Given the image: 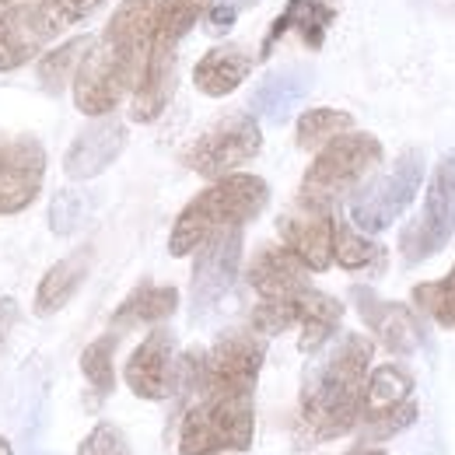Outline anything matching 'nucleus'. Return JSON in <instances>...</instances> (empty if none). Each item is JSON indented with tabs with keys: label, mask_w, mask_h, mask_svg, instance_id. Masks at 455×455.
<instances>
[{
	"label": "nucleus",
	"mask_w": 455,
	"mask_h": 455,
	"mask_svg": "<svg viewBox=\"0 0 455 455\" xmlns=\"http://www.w3.org/2000/svg\"><path fill=\"white\" fill-rule=\"evenodd\" d=\"M169 0H123L106 21L102 39L92 43L77 74H74V106L77 113L109 116L133 95L148 74V60L155 53Z\"/></svg>",
	"instance_id": "obj_1"
},
{
	"label": "nucleus",
	"mask_w": 455,
	"mask_h": 455,
	"mask_svg": "<svg viewBox=\"0 0 455 455\" xmlns=\"http://www.w3.org/2000/svg\"><path fill=\"white\" fill-rule=\"evenodd\" d=\"M371 340L347 333L330 347L301 382V420L312 438H340L361 420L364 379L371 371Z\"/></svg>",
	"instance_id": "obj_2"
},
{
	"label": "nucleus",
	"mask_w": 455,
	"mask_h": 455,
	"mask_svg": "<svg viewBox=\"0 0 455 455\" xmlns=\"http://www.w3.org/2000/svg\"><path fill=\"white\" fill-rule=\"evenodd\" d=\"M270 204V186L259 175H245V172H231L214 179L204 193H196L182 214L175 218L169 235V252L189 256L196 252L214 231H225L235 225H249L252 218L263 214V207Z\"/></svg>",
	"instance_id": "obj_3"
},
{
	"label": "nucleus",
	"mask_w": 455,
	"mask_h": 455,
	"mask_svg": "<svg viewBox=\"0 0 455 455\" xmlns=\"http://www.w3.org/2000/svg\"><path fill=\"white\" fill-rule=\"evenodd\" d=\"M256 435L252 393H196V403L182 417L179 452L182 455H218L249 452Z\"/></svg>",
	"instance_id": "obj_4"
},
{
	"label": "nucleus",
	"mask_w": 455,
	"mask_h": 455,
	"mask_svg": "<svg viewBox=\"0 0 455 455\" xmlns=\"http://www.w3.org/2000/svg\"><path fill=\"white\" fill-rule=\"evenodd\" d=\"M267 357V343L256 330H231L207 354H189L179 364V389L193 393H252L259 368Z\"/></svg>",
	"instance_id": "obj_5"
},
{
	"label": "nucleus",
	"mask_w": 455,
	"mask_h": 455,
	"mask_svg": "<svg viewBox=\"0 0 455 455\" xmlns=\"http://www.w3.org/2000/svg\"><path fill=\"white\" fill-rule=\"evenodd\" d=\"M382 162V144L371 133L361 130H347L340 137H333L326 148H319L315 162L308 165L301 179V196L305 204L315 207H330L350 189H357L371 172Z\"/></svg>",
	"instance_id": "obj_6"
},
{
	"label": "nucleus",
	"mask_w": 455,
	"mask_h": 455,
	"mask_svg": "<svg viewBox=\"0 0 455 455\" xmlns=\"http://www.w3.org/2000/svg\"><path fill=\"white\" fill-rule=\"evenodd\" d=\"M263 151V130L252 113H231L221 116L214 126H207L189 151L182 155L186 169H193L204 179H221L231 175L238 165L252 162Z\"/></svg>",
	"instance_id": "obj_7"
},
{
	"label": "nucleus",
	"mask_w": 455,
	"mask_h": 455,
	"mask_svg": "<svg viewBox=\"0 0 455 455\" xmlns=\"http://www.w3.org/2000/svg\"><path fill=\"white\" fill-rule=\"evenodd\" d=\"M420 182H424V155L420 151H403L393 169L354 196V204H350L354 228L364 231V235L386 231L413 204Z\"/></svg>",
	"instance_id": "obj_8"
},
{
	"label": "nucleus",
	"mask_w": 455,
	"mask_h": 455,
	"mask_svg": "<svg viewBox=\"0 0 455 455\" xmlns=\"http://www.w3.org/2000/svg\"><path fill=\"white\" fill-rule=\"evenodd\" d=\"M455 235V151L442 155V162L431 172L427 196H424V214L403 231L399 249L406 263H424L438 249L449 245Z\"/></svg>",
	"instance_id": "obj_9"
},
{
	"label": "nucleus",
	"mask_w": 455,
	"mask_h": 455,
	"mask_svg": "<svg viewBox=\"0 0 455 455\" xmlns=\"http://www.w3.org/2000/svg\"><path fill=\"white\" fill-rule=\"evenodd\" d=\"M67 25L50 7V0H25L0 7V74L25 67L39 57V50L57 39Z\"/></svg>",
	"instance_id": "obj_10"
},
{
	"label": "nucleus",
	"mask_w": 455,
	"mask_h": 455,
	"mask_svg": "<svg viewBox=\"0 0 455 455\" xmlns=\"http://www.w3.org/2000/svg\"><path fill=\"white\" fill-rule=\"evenodd\" d=\"M238 263H242V225L214 231V235L196 249L193 284H189L193 315L211 312L228 291H231L235 277H238Z\"/></svg>",
	"instance_id": "obj_11"
},
{
	"label": "nucleus",
	"mask_w": 455,
	"mask_h": 455,
	"mask_svg": "<svg viewBox=\"0 0 455 455\" xmlns=\"http://www.w3.org/2000/svg\"><path fill=\"white\" fill-rule=\"evenodd\" d=\"M46 175V151L36 137H0V214H21L36 204Z\"/></svg>",
	"instance_id": "obj_12"
},
{
	"label": "nucleus",
	"mask_w": 455,
	"mask_h": 455,
	"mask_svg": "<svg viewBox=\"0 0 455 455\" xmlns=\"http://www.w3.org/2000/svg\"><path fill=\"white\" fill-rule=\"evenodd\" d=\"M179 354H175V337L169 330H151L137 350L130 354L123 379L130 393L140 399H169L179 389Z\"/></svg>",
	"instance_id": "obj_13"
},
{
	"label": "nucleus",
	"mask_w": 455,
	"mask_h": 455,
	"mask_svg": "<svg viewBox=\"0 0 455 455\" xmlns=\"http://www.w3.org/2000/svg\"><path fill=\"white\" fill-rule=\"evenodd\" d=\"M277 231L284 238V245L308 267V274H323L333 263V238H337V221L330 214V207H315L298 200L294 211H284Z\"/></svg>",
	"instance_id": "obj_14"
},
{
	"label": "nucleus",
	"mask_w": 455,
	"mask_h": 455,
	"mask_svg": "<svg viewBox=\"0 0 455 455\" xmlns=\"http://www.w3.org/2000/svg\"><path fill=\"white\" fill-rule=\"evenodd\" d=\"M123 148H126V126L119 119L102 116V119H95L92 126H84L74 137V144L63 155V172L74 182L95 179V175H102L123 155Z\"/></svg>",
	"instance_id": "obj_15"
},
{
	"label": "nucleus",
	"mask_w": 455,
	"mask_h": 455,
	"mask_svg": "<svg viewBox=\"0 0 455 455\" xmlns=\"http://www.w3.org/2000/svg\"><path fill=\"white\" fill-rule=\"evenodd\" d=\"M361 319L368 323V330L379 337V343H386V350L393 354H413L420 347V326L417 315L399 305V301H382L371 287H354L350 291Z\"/></svg>",
	"instance_id": "obj_16"
},
{
	"label": "nucleus",
	"mask_w": 455,
	"mask_h": 455,
	"mask_svg": "<svg viewBox=\"0 0 455 455\" xmlns=\"http://www.w3.org/2000/svg\"><path fill=\"white\" fill-rule=\"evenodd\" d=\"M249 284L259 298L291 301L308 287V267L287 245H267L249 263Z\"/></svg>",
	"instance_id": "obj_17"
},
{
	"label": "nucleus",
	"mask_w": 455,
	"mask_h": 455,
	"mask_svg": "<svg viewBox=\"0 0 455 455\" xmlns=\"http://www.w3.org/2000/svg\"><path fill=\"white\" fill-rule=\"evenodd\" d=\"M252 74V57L235 46V43H225V46H214L207 50L204 57L196 60L193 67V84L200 95L207 99H225L231 95L245 77Z\"/></svg>",
	"instance_id": "obj_18"
},
{
	"label": "nucleus",
	"mask_w": 455,
	"mask_h": 455,
	"mask_svg": "<svg viewBox=\"0 0 455 455\" xmlns=\"http://www.w3.org/2000/svg\"><path fill=\"white\" fill-rule=\"evenodd\" d=\"M312 92V70L287 67L263 77V84L252 92V113L267 123H284L287 116L301 106V99Z\"/></svg>",
	"instance_id": "obj_19"
},
{
	"label": "nucleus",
	"mask_w": 455,
	"mask_h": 455,
	"mask_svg": "<svg viewBox=\"0 0 455 455\" xmlns=\"http://www.w3.org/2000/svg\"><path fill=\"white\" fill-rule=\"evenodd\" d=\"M330 25H333V11H330L326 4H319V0H287L281 18L270 25V32H267V39H263L259 60H267L274 53V46H277V39H281L284 32H298L308 50H319Z\"/></svg>",
	"instance_id": "obj_20"
},
{
	"label": "nucleus",
	"mask_w": 455,
	"mask_h": 455,
	"mask_svg": "<svg viewBox=\"0 0 455 455\" xmlns=\"http://www.w3.org/2000/svg\"><path fill=\"white\" fill-rule=\"evenodd\" d=\"M88 270H92V249L88 245L77 249V252H70L67 259L53 263L46 270V277L39 281V287H36V315H53V312H60L77 294V287L84 284Z\"/></svg>",
	"instance_id": "obj_21"
},
{
	"label": "nucleus",
	"mask_w": 455,
	"mask_h": 455,
	"mask_svg": "<svg viewBox=\"0 0 455 455\" xmlns=\"http://www.w3.org/2000/svg\"><path fill=\"white\" fill-rule=\"evenodd\" d=\"M343 305L333 294H323L308 284L298 294V326H301V340L298 347L305 354H315L319 347H326L330 337L340 330Z\"/></svg>",
	"instance_id": "obj_22"
},
{
	"label": "nucleus",
	"mask_w": 455,
	"mask_h": 455,
	"mask_svg": "<svg viewBox=\"0 0 455 455\" xmlns=\"http://www.w3.org/2000/svg\"><path fill=\"white\" fill-rule=\"evenodd\" d=\"M179 308V291L175 287H155L140 284L113 315V330H130V326H151V323H165Z\"/></svg>",
	"instance_id": "obj_23"
},
{
	"label": "nucleus",
	"mask_w": 455,
	"mask_h": 455,
	"mask_svg": "<svg viewBox=\"0 0 455 455\" xmlns=\"http://www.w3.org/2000/svg\"><path fill=\"white\" fill-rule=\"evenodd\" d=\"M413 393V379L406 368L399 364H379L375 371H368L364 379V396H361V420H375L389 410H396L399 403H406Z\"/></svg>",
	"instance_id": "obj_24"
},
{
	"label": "nucleus",
	"mask_w": 455,
	"mask_h": 455,
	"mask_svg": "<svg viewBox=\"0 0 455 455\" xmlns=\"http://www.w3.org/2000/svg\"><path fill=\"white\" fill-rule=\"evenodd\" d=\"M92 43H95L92 36H77V39H67L63 46L50 50L46 57L39 60V70H36V77H39L43 92H50V95H63L67 81L77 74V67H81L84 53L92 50Z\"/></svg>",
	"instance_id": "obj_25"
},
{
	"label": "nucleus",
	"mask_w": 455,
	"mask_h": 455,
	"mask_svg": "<svg viewBox=\"0 0 455 455\" xmlns=\"http://www.w3.org/2000/svg\"><path fill=\"white\" fill-rule=\"evenodd\" d=\"M347 130H354V116L350 113H343V109H308L298 119L294 140H298L301 151H319Z\"/></svg>",
	"instance_id": "obj_26"
},
{
	"label": "nucleus",
	"mask_w": 455,
	"mask_h": 455,
	"mask_svg": "<svg viewBox=\"0 0 455 455\" xmlns=\"http://www.w3.org/2000/svg\"><path fill=\"white\" fill-rule=\"evenodd\" d=\"M116 343H119V333L113 330V333L92 340L81 354V371L99 396H109L116 389Z\"/></svg>",
	"instance_id": "obj_27"
},
{
	"label": "nucleus",
	"mask_w": 455,
	"mask_h": 455,
	"mask_svg": "<svg viewBox=\"0 0 455 455\" xmlns=\"http://www.w3.org/2000/svg\"><path fill=\"white\" fill-rule=\"evenodd\" d=\"M333 263H340L343 270H368V267H382L386 252L382 245H375L371 238H364V231L350 225H337L333 238Z\"/></svg>",
	"instance_id": "obj_28"
},
{
	"label": "nucleus",
	"mask_w": 455,
	"mask_h": 455,
	"mask_svg": "<svg viewBox=\"0 0 455 455\" xmlns=\"http://www.w3.org/2000/svg\"><path fill=\"white\" fill-rule=\"evenodd\" d=\"M211 4L214 0H169V11H165V21H162V32H158L155 50L175 53L179 43L193 32V25L211 11Z\"/></svg>",
	"instance_id": "obj_29"
},
{
	"label": "nucleus",
	"mask_w": 455,
	"mask_h": 455,
	"mask_svg": "<svg viewBox=\"0 0 455 455\" xmlns=\"http://www.w3.org/2000/svg\"><path fill=\"white\" fill-rule=\"evenodd\" d=\"M413 305L427 312L438 326H455V267L449 270L445 281L413 287Z\"/></svg>",
	"instance_id": "obj_30"
},
{
	"label": "nucleus",
	"mask_w": 455,
	"mask_h": 455,
	"mask_svg": "<svg viewBox=\"0 0 455 455\" xmlns=\"http://www.w3.org/2000/svg\"><path fill=\"white\" fill-rule=\"evenodd\" d=\"M84 218H88V196L81 189H60L50 200V231L60 238L74 235L84 225Z\"/></svg>",
	"instance_id": "obj_31"
},
{
	"label": "nucleus",
	"mask_w": 455,
	"mask_h": 455,
	"mask_svg": "<svg viewBox=\"0 0 455 455\" xmlns=\"http://www.w3.org/2000/svg\"><path fill=\"white\" fill-rule=\"evenodd\" d=\"M77 455H133V449L116 424H95L88 438L81 442Z\"/></svg>",
	"instance_id": "obj_32"
},
{
	"label": "nucleus",
	"mask_w": 455,
	"mask_h": 455,
	"mask_svg": "<svg viewBox=\"0 0 455 455\" xmlns=\"http://www.w3.org/2000/svg\"><path fill=\"white\" fill-rule=\"evenodd\" d=\"M417 420V403H399L396 410H389V413H382V417H375V420H364L368 427H364V438L368 442H382V438H393L399 435L403 427H410Z\"/></svg>",
	"instance_id": "obj_33"
},
{
	"label": "nucleus",
	"mask_w": 455,
	"mask_h": 455,
	"mask_svg": "<svg viewBox=\"0 0 455 455\" xmlns=\"http://www.w3.org/2000/svg\"><path fill=\"white\" fill-rule=\"evenodd\" d=\"M99 4H106V0H50V7L57 11L63 25H74V21L88 18V14H92Z\"/></svg>",
	"instance_id": "obj_34"
},
{
	"label": "nucleus",
	"mask_w": 455,
	"mask_h": 455,
	"mask_svg": "<svg viewBox=\"0 0 455 455\" xmlns=\"http://www.w3.org/2000/svg\"><path fill=\"white\" fill-rule=\"evenodd\" d=\"M235 21H238V4H211V11H207V28H211L214 36L228 32Z\"/></svg>",
	"instance_id": "obj_35"
},
{
	"label": "nucleus",
	"mask_w": 455,
	"mask_h": 455,
	"mask_svg": "<svg viewBox=\"0 0 455 455\" xmlns=\"http://www.w3.org/2000/svg\"><path fill=\"white\" fill-rule=\"evenodd\" d=\"M14 315H18L14 298H0V340H4V333L14 326Z\"/></svg>",
	"instance_id": "obj_36"
},
{
	"label": "nucleus",
	"mask_w": 455,
	"mask_h": 455,
	"mask_svg": "<svg viewBox=\"0 0 455 455\" xmlns=\"http://www.w3.org/2000/svg\"><path fill=\"white\" fill-rule=\"evenodd\" d=\"M350 455H386L382 449H361V452H350Z\"/></svg>",
	"instance_id": "obj_37"
},
{
	"label": "nucleus",
	"mask_w": 455,
	"mask_h": 455,
	"mask_svg": "<svg viewBox=\"0 0 455 455\" xmlns=\"http://www.w3.org/2000/svg\"><path fill=\"white\" fill-rule=\"evenodd\" d=\"M0 455H14L11 452V445H7V438H0Z\"/></svg>",
	"instance_id": "obj_38"
},
{
	"label": "nucleus",
	"mask_w": 455,
	"mask_h": 455,
	"mask_svg": "<svg viewBox=\"0 0 455 455\" xmlns=\"http://www.w3.org/2000/svg\"><path fill=\"white\" fill-rule=\"evenodd\" d=\"M11 4H25V0H0V7H11Z\"/></svg>",
	"instance_id": "obj_39"
}]
</instances>
